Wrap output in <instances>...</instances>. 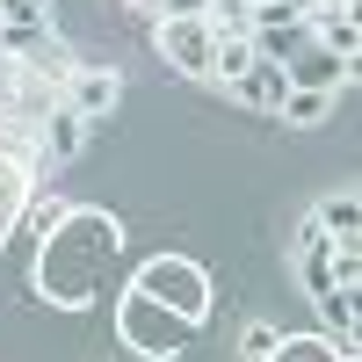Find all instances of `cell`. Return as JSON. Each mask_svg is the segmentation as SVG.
<instances>
[{"mask_svg":"<svg viewBox=\"0 0 362 362\" xmlns=\"http://www.w3.org/2000/svg\"><path fill=\"white\" fill-rule=\"evenodd\" d=\"M124 254V232H116L109 210H66L44 239H37V290L58 312H87L102 297L109 261Z\"/></svg>","mask_w":362,"mask_h":362,"instance_id":"obj_1","label":"cell"},{"mask_svg":"<svg viewBox=\"0 0 362 362\" xmlns=\"http://www.w3.org/2000/svg\"><path fill=\"white\" fill-rule=\"evenodd\" d=\"M116 341H124L138 362H174L181 348L196 341V326L174 319L167 305H153L145 290H124V297H116Z\"/></svg>","mask_w":362,"mask_h":362,"instance_id":"obj_2","label":"cell"},{"mask_svg":"<svg viewBox=\"0 0 362 362\" xmlns=\"http://www.w3.org/2000/svg\"><path fill=\"white\" fill-rule=\"evenodd\" d=\"M131 290H145L153 305H167L174 319H189V326H203V319H210V297H218L210 268L189 261V254H153V261L138 268V283H131Z\"/></svg>","mask_w":362,"mask_h":362,"instance_id":"obj_3","label":"cell"},{"mask_svg":"<svg viewBox=\"0 0 362 362\" xmlns=\"http://www.w3.org/2000/svg\"><path fill=\"white\" fill-rule=\"evenodd\" d=\"M153 44H160V58H167L181 80H203L210 73V44H218V37H210L203 15H160L153 22Z\"/></svg>","mask_w":362,"mask_h":362,"instance_id":"obj_4","label":"cell"},{"mask_svg":"<svg viewBox=\"0 0 362 362\" xmlns=\"http://www.w3.org/2000/svg\"><path fill=\"white\" fill-rule=\"evenodd\" d=\"M87 131H95V124H87V116H73L66 102H51L44 116H37V124H29V138H37V160H29V167H73L80 153H87Z\"/></svg>","mask_w":362,"mask_h":362,"instance_id":"obj_5","label":"cell"},{"mask_svg":"<svg viewBox=\"0 0 362 362\" xmlns=\"http://www.w3.org/2000/svg\"><path fill=\"white\" fill-rule=\"evenodd\" d=\"M283 80L290 87H319V95H341V87L355 80V58H341V51H326L319 37H305V44L283 58Z\"/></svg>","mask_w":362,"mask_h":362,"instance_id":"obj_6","label":"cell"},{"mask_svg":"<svg viewBox=\"0 0 362 362\" xmlns=\"http://www.w3.org/2000/svg\"><path fill=\"white\" fill-rule=\"evenodd\" d=\"M58 102L95 124V116H109L116 102H124V80H116V66H73L66 80H58Z\"/></svg>","mask_w":362,"mask_h":362,"instance_id":"obj_7","label":"cell"},{"mask_svg":"<svg viewBox=\"0 0 362 362\" xmlns=\"http://www.w3.org/2000/svg\"><path fill=\"white\" fill-rule=\"evenodd\" d=\"M225 95H232L239 109H254V116H276V102L290 95V80H283V66H276V58H254V66L239 73Z\"/></svg>","mask_w":362,"mask_h":362,"instance_id":"obj_8","label":"cell"},{"mask_svg":"<svg viewBox=\"0 0 362 362\" xmlns=\"http://www.w3.org/2000/svg\"><path fill=\"white\" fill-rule=\"evenodd\" d=\"M312 218H319V232L334 239V247H362V196H355V189L326 196V203L312 210Z\"/></svg>","mask_w":362,"mask_h":362,"instance_id":"obj_9","label":"cell"},{"mask_svg":"<svg viewBox=\"0 0 362 362\" xmlns=\"http://www.w3.org/2000/svg\"><path fill=\"white\" fill-rule=\"evenodd\" d=\"M312 37H319L326 51L355 58V51H362V22H355V8H312Z\"/></svg>","mask_w":362,"mask_h":362,"instance_id":"obj_10","label":"cell"},{"mask_svg":"<svg viewBox=\"0 0 362 362\" xmlns=\"http://www.w3.org/2000/svg\"><path fill=\"white\" fill-rule=\"evenodd\" d=\"M247 66H254V44H247V37H218V44H210V73H203V80L225 95V87L247 73Z\"/></svg>","mask_w":362,"mask_h":362,"instance_id":"obj_11","label":"cell"},{"mask_svg":"<svg viewBox=\"0 0 362 362\" xmlns=\"http://www.w3.org/2000/svg\"><path fill=\"white\" fill-rule=\"evenodd\" d=\"M276 116H283V124H297V131H312V124L334 116V95H319V87H290V95L276 102Z\"/></svg>","mask_w":362,"mask_h":362,"instance_id":"obj_12","label":"cell"},{"mask_svg":"<svg viewBox=\"0 0 362 362\" xmlns=\"http://www.w3.org/2000/svg\"><path fill=\"white\" fill-rule=\"evenodd\" d=\"M261 362H341V355H334L326 334H276V348H268Z\"/></svg>","mask_w":362,"mask_h":362,"instance_id":"obj_13","label":"cell"},{"mask_svg":"<svg viewBox=\"0 0 362 362\" xmlns=\"http://www.w3.org/2000/svg\"><path fill=\"white\" fill-rule=\"evenodd\" d=\"M203 22H210V37H247L254 0H203Z\"/></svg>","mask_w":362,"mask_h":362,"instance_id":"obj_14","label":"cell"},{"mask_svg":"<svg viewBox=\"0 0 362 362\" xmlns=\"http://www.w3.org/2000/svg\"><path fill=\"white\" fill-rule=\"evenodd\" d=\"M22 203H29V167L22 160H0V225H8Z\"/></svg>","mask_w":362,"mask_h":362,"instance_id":"obj_15","label":"cell"},{"mask_svg":"<svg viewBox=\"0 0 362 362\" xmlns=\"http://www.w3.org/2000/svg\"><path fill=\"white\" fill-rule=\"evenodd\" d=\"M0 22H22V29H37V22H51V0H0Z\"/></svg>","mask_w":362,"mask_h":362,"instance_id":"obj_16","label":"cell"},{"mask_svg":"<svg viewBox=\"0 0 362 362\" xmlns=\"http://www.w3.org/2000/svg\"><path fill=\"white\" fill-rule=\"evenodd\" d=\"M22 80H29V73L15 66V58H8V51H0V116H8V109H15V95H22Z\"/></svg>","mask_w":362,"mask_h":362,"instance_id":"obj_17","label":"cell"},{"mask_svg":"<svg viewBox=\"0 0 362 362\" xmlns=\"http://www.w3.org/2000/svg\"><path fill=\"white\" fill-rule=\"evenodd\" d=\"M268 348H276V326H261V319H254L247 334H239V355H247V362H261Z\"/></svg>","mask_w":362,"mask_h":362,"instance_id":"obj_18","label":"cell"},{"mask_svg":"<svg viewBox=\"0 0 362 362\" xmlns=\"http://www.w3.org/2000/svg\"><path fill=\"white\" fill-rule=\"evenodd\" d=\"M66 210H73V203H37V210H29V232H37V239H44V232H51L58 218H66Z\"/></svg>","mask_w":362,"mask_h":362,"instance_id":"obj_19","label":"cell"},{"mask_svg":"<svg viewBox=\"0 0 362 362\" xmlns=\"http://www.w3.org/2000/svg\"><path fill=\"white\" fill-rule=\"evenodd\" d=\"M131 15H145V22H160V15H167V0H131Z\"/></svg>","mask_w":362,"mask_h":362,"instance_id":"obj_20","label":"cell"},{"mask_svg":"<svg viewBox=\"0 0 362 362\" xmlns=\"http://www.w3.org/2000/svg\"><path fill=\"white\" fill-rule=\"evenodd\" d=\"M297 8H312V0H297Z\"/></svg>","mask_w":362,"mask_h":362,"instance_id":"obj_21","label":"cell"}]
</instances>
